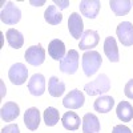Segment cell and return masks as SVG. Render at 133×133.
Returning <instances> with one entry per match:
<instances>
[{
    "instance_id": "obj_1",
    "label": "cell",
    "mask_w": 133,
    "mask_h": 133,
    "mask_svg": "<svg viewBox=\"0 0 133 133\" xmlns=\"http://www.w3.org/2000/svg\"><path fill=\"white\" fill-rule=\"evenodd\" d=\"M101 66V55L97 51H88L83 55V71L87 76L95 75Z\"/></svg>"
},
{
    "instance_id": "obj_2",
    "label": "cell",
    "mask_w": 133,
    "mask_h": 133,
    "mask_svg": "<svg viewBox=\"0 0 133 133\" xmlns=\"http://www.w3.org/2000/svg\"><path fill=\"white\" fill-rule=\"evenodd\" d=\"M110 89V81L108 79V76L101 73L96 80L91 81L85 84L84 87V91L87 95L89 96H96V95H101V93H105Z\"/></svg>"
},
{
    "instance_id": "obj_3",
    "label": "cell",
    "mask_w": 133,
    "mask_h": 133,
    "mask_svg": "<svg viewBox=\"0 0 133 133\" xmlns=\"http://www.w3.org/2000/svg\"><path fill=\"white\" fill-rule=\"evenodd\" d=\"M0 19L4 24L7 25H15L17 24L20 19H21V11L14 4L8 2L3 8H2V14H0Z\"/></svg>"
},
{
    "instance_id": "obj_4",
    "label": "cell",
    "mask_w": 133,
    "mask_h": 133,
    "mask_svg": "<svg viewBox=\"0 0 133 133\" xmlns=\"http://www.w3.org/2000/svg\"><path fill=\"white\" fill-rule=\"evenodd\" d=\"M79 68V53L76 49H69L66 55L60 60V71L66 75L76 73Z\"/></svg>"
},
{
    "instance_id": "obj_5",
    "label": "cell",
    "mask_w": 133,
    "mask_h": 133,
    "mask_svg": "<svg viewBox=\"0 0 133 133\" xmlns=\"http://www.w3.org/2000/svg\"><path fill=\"white\" fill-rule=\"evenodd\" d=\"M8 79L15 85L24 84L28 79V69L23 63H16L8 71Z\"/></svg>"
},
{
    "instance_id": "obj_6",
    "label": "cell",
    "mask_w": 133,
    "mask_h": 133,
    "mask_svg": "<svg viewBox=\"0 0 133 133\" xmlns=\"http://www.w3.org/2000/svg\"><path fill=\"white\" fill-rule=\"evenodd\" d=\"M116 35L123 45L125 47L133 45V24L132 23H129V21L120 23L116 29Z\"/></svg>"
},
{
    "instance_id": "obj_7",
    "label": "cell",
    "mask_w": 133,
    "mask_h": 133,
    "mask_svg": "<svg viewBox=\"0 0 133 133\" xmlns=\"http://www.w3.org/2000/svg\"><path fill=\"white\" fill-rule=\"evenodd\" d=\"M24 57H25L27 63L31 64V65H35V66L41 65L44 61H45V51L43 49V47L40 45V44L32 45L25 51Z\"/></svg>"
},
{
    "instance_id": "obj_8",
    "label": "cell",
    "mask_w": 133,
    "mask_h": 133,
    "mask_svg": "<svg viewBox=\"0 0 133 133\" xmlns=\"http://www.w3.org/2000/svg\"><path fill=\"white\" fill-rule=\"evenodd\" d=\"M84 101H85V97L83 92L79 89H73L64 97L63 105L68 109H79L84 105Z\"/></svg>"
},
{
    "instance_id": "obj_9",
    "label": "cell",
    "mask_w": 133,
    "mask_h": 133,
    "mask_svg": "<svg viewBox=\"0 0 133 133\" xmlns=\"http://www.w3.org/2000/svg\"><path fill=\"white\" fill-rule=\"evenodd\" d=\"M68 29H69V33L72 35V37H75L77 40L81 39L83 33H84V23H83L81 16L77 12L71 14V16L68 19Z\"/></svg>"
},
{
    "instance_id": "obj_10",
    "label": "cell",
    "mask_w": 133,
    "mask_h": 133,
    "mask_svg": "<svg viewBox=\"0 0 133 133\" xmlns=\"http://www.w3.org/2000/svg\"><path fill=\"white\" fill-rule=\"evenodd\" d=\"M28 91L33 96H41L45 92V77L41 73H35L28 81Z\"/></svg>"
},
{
    "instance_id": "obj_11",
    "label": "cell",
    "mask_w": 133,
    "mask_h": 133,
    "mask_svg": "<svg viewBox=\"0 0 133 133\" xmlns=\"http://www.w3.org/2000/svg\"><path fill=\"white\" fill-rule=\"evenodd\" d=\"M100 41V36H98V32L93 31V29H88L84 31L83 36L80 39V44H79V48L83 51H88V49H92L95 48Z\"/></svg>"
},
{
    "instance_id": "obj_12",
    "label": "cell",
    "mask_w": 133,
    "mask_h": 133,
    "mask_svg": "<svg viewBox=\"0 0 133 133\" xmlns=\"http://www.w3.org/2000/svg\"><path fill=\"white\" fill-rule=\"evenodd\" d=\"M79 7L83 16L88 19H95L100 11V2L98 0H83V2H80Z\"/></svg>"
},
{
    "instance_id": "obj_13",
    "label": "cell",
    "mask_w": 133,
    "mask_h": 133,
    "mask_svg": "<svg viewBox=\"0 0 133 133\" xmlns=\"http://www.w3.org/2000/svg\"><path fill=\"white\" fill-rule=\"evenodd\" d=\"M24 124L29 130H36L40 124V112L39 109L32 107L25 110L24 113Z\"/></svg>"
},
{
    "instance_id": "obj_14",
    "label": "cell",
    "mask_w": 133,
    "mask_h": 133,
    "mask_svg": "<svg viewBox=\"0 0 133 133\" xmlns=\"http://www.w3.org/2000/svg\"><path fill=\"white\" fill-rule=\"evenodd\" d=\"M83 133H98L100 132V121L96 115L87 113L83 117Z\"/></svg>"
},
{
    "instance_id": "obj_15",
    "label": "cell",
    "mask_w": 133,
    "mask_h": 133,
    "mask_svg": "<svg viewBox=\"0 0 133 133\" xmlns=\"http://www.w3.org/2000/svg\"><path fill=\"white\" fill-rule=\"evenodd\" d=\"M104 52L107 55V57L109 59V61L112 63H117L120 60V55H118V48H117V44L115 37L109 36L105 39L104 41Z\"/></svg>"
},
{
    "instance_id": "obj_16",
    "label": "cell",
    "mask_w": 133,
    "mask_h": 133,
    "mask_svg": "<svg viewBox=\"0 0 133 133\" xmlns=\"http://www.w3.org/2000/svg\"><path fill=\"white\" fill-rule=\"evenodd\" d=\"M2 118L5 121V123H11L15 118H17V116L20 115V108L16 103H5L2 107Z\"/></svg>"
},
{
    "instance_id": "obj_17",
    "label": "cell",
    "mask_w": 133,
    "mask_h": 133,
    "mask_svg": "<svg viewBox=\"0 0 133 133\" xmlns=\"http://www.w3.org/2000/svg\"><path fill=\"white\" fill-rule=\"evenodd\" d=\"M113 107H115V98L112 96H100L93 104L95 110L98 113H108L112 110Z\"/></svg>"
},
{
    "instance_id": "obj_18",
    "label": "cell",
    "mask_w": 133,
    "mask_h": 133,
    "mask_svg": "<svg viewBox=\"0 0 133 133\" xmlns=\"http://www.w3.org/2000/svg\"><path fill=\"white\" fill-rule=\"evenodd\" d=\"M48 53L53 60H61L66 55L65 53V44L59 39L52 40L48 45Z\"/></svg>"
},
{
    "instance_id": "obj_19",
    "label": "cell",
    "mask_w": 133,
    "mask_h": 133,
    "mask_svg": "<svg viewBox=\"0 0 133 133\" xmlns=\"http://www.w3.org/2000/svg\"><path fill=\"white\" fill-rule=\"evenodd\" d=\"M109 5L116 16H125L132 8V2L129 0H110Z\"/></svg>"
},
{
    "instance_id": "obj_20",
    "label": "cell",
    "mask_w": 133,
    "mask_h": 133,
    "mask_svg": "<svg viewBox=\"0 0 133 133\" xmlns=\"http://www.w3.org/2000/svg\"><path fill=\"white\" fill-rule=\"evenodd\" d=\"M116 115L123 123H129L133 118V107L128 101H121L116 108Z\"/></svg>"
},
{
    "instance_id": "obj_21",
    "label": "cell",
    "mask_w": 133,
    "mask_h": 133,
    "mask_svg": "<svg viewBox=\"0 0 133 133\" xmlns=\"http://www.w3.org/2000/svg\"><path fill=\"white\" fill-rule=\"evenodd\" d=\"M83 120H80V117L77 116L75 112H66L61 117V123L63 127L68 130H77L80 128V123Z\"/></svg>"
},
{
    "instance_id": "obj_22",
    "label": "cell",
    "mask_w": 133,
    "mask_h": 133,
    "mask_svg": "<svg viewBox=\"0 0 133 133\" xmlns=\"http://www.w3.org/2000/svg\"><path fill=\"white\" fill-rule=\"evenodd\" d=\"M5 37H7L8 44L12 48H15V49L21 48V47H23V44H24L23 35H21V33L17 29H15V28H9L7 31V33H5Z\"/></svg>"
},
{
    "instance_id": "obj_23",
    "label": "cell",
    "mask_w": 133,
    "mask_h": 133,
    "mask_svg": "<svg viewBox=\"0 0 133 133\" xmlns=\"http://www.w3.org/2000/svg\"><path fill=\"white\" fill-rule=\"evenodd\" d=\"M48 92L52 97H60L65 92V84L56 76H52L48 81Z\"/></svg>"
},
{
    "instance_id": "obj_24",
    "label": "cell",
    "mask_w": 133,
    "mask_h": 133,
    "mask_svg": "<svg viewBox=\"0 0 133 133\" xmlns=\"http://www.w3.org/2000/svg\"><path fill=\"white\" fill-rule=\"evenodd\" d=\"M44 19L48 24H52V25H59L63 20V15L60 11H57L56 5H49L47 8V11L44 12Z\"/></svg>"
},
{
    "instance_id": "obj_25",
    "label": "cell",
    "mask_w": 133,
    "mask_h": 133,
    "mask_svg": "<svg viewBox=\"0 0 133 133\" xmlns=\"http://www.w3.org/2000/svg\"><path fill=\"white\" fill-rule=\"evenodd\" d=\"M60 120V113L56 108L53 107H48L44 110V121H45L47 127H55Z\"/></svg>"
},
{
    "instance_id": "obj_26",
    "label": "cell",
    "mask_w": 133,
    "mask_h": 133,
    "mask_svg": "<svg viewBox=\"0 0 133 133\" xmlns=\"http://www.w3.org/2000/svg\"><path fill=\"white\" fill-rule=\"evenodd\" d=\"M124 93L128 98H132L133 100V79L129 80L127 84H125V88H124Z\"/></svg>"
},
{
    "instance_id": "obj_27",
    "label": "cell",
    "mask_w": 133,
    "mask_h": 133,
    "mask_svg": "<svg viewBox=\"0 0 133 133\" xmlns=\"http://www.w3.org/2000/svg\"><path fill=\"white\" fill-rule=\"evenodd\" d=\"M2 133H20V129L16 124H9L2 129Z\"/></svg>"
},
{
    "instance_id": "obj_28",
    "label": "cell",
    "mask_w": 133,
    "mask_h": 133,
    "mask_svg": "<svg viewBox=\"0 0 133 133\" xmlns=\"http://www.w3.org/2000/svg\"><path fill=\"white\" fill-rule=\"evenodd\" d=\"M112 133H132V130L127 125H116L113 127Z\"/></svg>"
},
{
    "instance_id": "obj_29",
    "label": "cell",
    "mask_w": 133,
    "mask_h": 133,
    "mask_svg": "<svg viewBox=\"0 0 133 133\" xmlns=\"http://www.w3.org/2000/svg\"><path fill=\"white\" fill-rule=\"evenodd\" d=\"M55 4H56L59 8H61V9H64V8H66L69 5V2L66 0V2H60V0H55Z\"/></svg>"
},
{
    "instance_id": "obj_30",
    "label": "cell",
    "mask_w": 133,
    "mask_h": 133,
    "mask_svg": "<svg viewBox=\"0 0 133 133\" xmlns=\"http://www.w3.org/2000/svg\"><path fill=\"white\" fill-rule=\"evenodd\" d=\"M132 4H133V3H132Z\"/></svg>"
}]
</instances>
